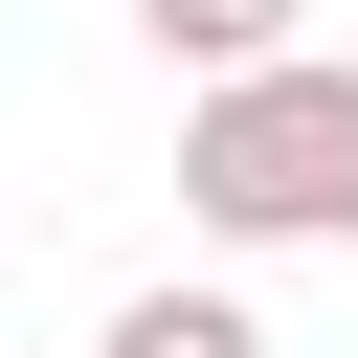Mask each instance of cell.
Returning <instances> with one entry per match:
<instances>
[{"mask_svg": "<svg viewBox=\"0 0 358 358\" xmlns=\"http://www.w3.org/2000/svg\"><path fill=\"white\" fill-rule=\"evenodd\" d=\"M157 22V67L201 90V67H268V45H313V0H134Z\"/></svg>", "mask_w": 358, "mask_h": 358, "instance_id": "obj_2", "label": "cell"}, {"mask_svg": "<svg viewBox=\"0 0 358 358\" xmlns=\"http://www.w3.org/2000/svg\"><path fill=\"white\" fill-rule=\"evenodd\" d=\"M179 201H201L224 246H358V45L201 67V112H179Z\"/></svg>", "mask_w": 358, "mask_h": 358, "instance_id": "obj_1", "label": "cell"}, {"mask_svg": "<svg viewBox=\"0 0 358 358\" xmlns=\"http://www.w3.org/2000/svg\"><path fill=\"white\" fill-rule=\"evenodd\" d=\"M90 358H268V336H246V313H224V291H134V313H112V336H90Z\"/></svg>", "mask_w": 358, "mask_h": 358, "instance_id": "obj_3", "label": "cell"}]
</instances>
